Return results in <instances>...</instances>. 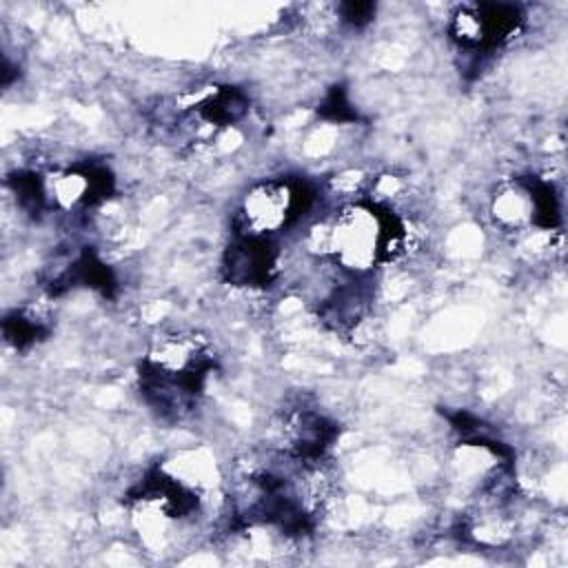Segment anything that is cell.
Wrapping results in <instances>:
<instances>
[{
  "label": "cell",
  "mask_w": 568,
  "mask_h": 568,
  "mask_svg": "<svg viewBox=\"0 0 568 568\" xmlns=\"http://www.w3.org/2000/svg\"><path fill=\"white\" fill-rule=\"evenodd\" d=\"M404 237V222L388 204L353 202L328 226L326 253L339 268L362 275L402 253Z\"/></svg>",
  "instance_id": "obj_1"
},
{
  "label": "cell",
  "mask_w": 568,
  "mask_h": 568,
  "mask_svg": "<svg viewBox=\"0 0 568 568\" xmlns=\"http://www.w3.org/2000/svg\"><path fill=\"white\" fill-rule=\"evenodd\" d=\"M315 186L300 175L271 178L255 184L242 204V226L237 231L273 235L302 220L315 204Z\"/></svg>",
  "instance_id": "obj_2"
},
{
  "label": "cell",
  "mask_w": 568,
  "mask_h": 568,
  "mask_svg": "<svg viewBox=\"0 0 568 568\" xmlns=\"http://www.w3.org/2000/svg\"><path fill=\"white\" fill-rule=\"evenodd\" d=\"M524 24V13L515 4L479 2L459 7L450 20V36L464 49L493 51L508 42Z\"/></svg>",
  "instance_id": "obj_3"
},
{
  "label": "cell",
  "mask_w": 568,
  "mask_h": 568,
  "mask_svg": "<svg viewBox=\"0 0 568 568\" xmlns=\"http://www.w3.org/2000/svg\"><path fill=\"white\" fill-rule=\"evenodd\" d=\"M280 251L268 235L235 231L224 251L222 273L233 286L266 288L277 275Z\"/></svg>",
  "instance_id": "obj_4"
},
{
  "label": "cell",
  "mask_w": 568,
  "mask_h": 568,
  "mask_svg": "<svg viewBox=\"0 0 568 568\" xmlns=\"http://www.w3.org/2000/svg\"><path fill=\"white\" fill-rule=\"evenodd\" d=\"M286 450L300 464L320 462L337 437V426L315 413H297L284 426Z\"/></svg>",
  "instance_id": "obj_5"
},
{
  "label": "cell",
  "mask_w": 568,
  "mask_h": 568,
  "mask_svg": "<svg viewBox=\"0 0 568 568\" xmlns=\"http://www.w3.org/2000/svg\"><path fill=\"white\" fill-rule=\"evenodd\" d=\"M131 495L135 499L155 501L166 517H186L197 508V497L178 479L164 475L162 470H151L142 484H138Z\"/></svg>",
  "instance_id": "obj_6"
},
{
  "label": "cell",
  "mask_w": 568,
  "mask_h": 568,
  "mask_svg": "<svg viewBox=\"0 0 568 568\" xmlns=\"http://www.w3.org/2000/svg\"><path fill=\"white\" fill-rule=\"evenodd\" d=\"M197 115L215 126H231L248 111V98L235 87H220L209 93L197 106Z\"/></svg>",
  "instance_id": "obj_7"
},
{
  "label": "cell",
  "mask_w": 568,
  "mask_h": 568,
  "mask_svg": "<svg viewBox=\"0 0 568 568\" xmlns=\"http://www.w3.org/2000/svg\"><path fill=\"white\" fill-rule=\"evenodd\" d=\"M519 184L528 197V220L539 229H552L561 222V206L559 195L550 182L539 178H524Z\"/></svg>",
  "instance_id": "obj_8"
},
{
  "label": "cell",
  "mask_w": 568,
  "mask_h": 568,
  "mask_svg": "<svg viewBox=\"0 0 568 568\" xmlns=\"http://www.w3.org/2000/svg\"><path fill=\"white\" fill-rule=\"evenodd\" d=\"M2 331H4V339L16 348H29L38 339H44L49 333L40 320L22 311H13L11 315H7L2 322Z\"/></svg>",
  "instance_id": "obj_9"
},
{
  "label": "cell",
  "mask_w": 568,
  "mask_h": 568,
  "mask_svg": "<svg viewBox=\"0 0 568 568\" xmlns=\"http://www.w3.org/2000/svg\"><path fill=\"white\" fill-rule=\"evenodd\" d=\"M317 113L324 120H331V122H353V120H357V111L351 106L346 89L342 84H335V87L328 89V93L324 95V100L317 106Z\"/></svg>",
  "instance_id": "obj_10"
},
{
  "label": "cell",
  "mask_w": 568,
  "mask_h": 568,
  "mask_svg": "<svg viewBox=\"0 0 568 568\" xmlns=\"http://www.w3.org/2000/svg\"><path fill=\"white\" fill-rule=\"evenodd\" d=\"M339 18L351 24V27H364L373 20L375 16V4L373 2H342L337 7Z\"/></svg>",
  "instance_id": "obj_11"
}]
</instances>
